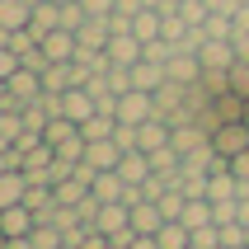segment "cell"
Instances as JSON below:
<instances>
[{
    "label": "cell",
    "instance_id": "cell-1",
    "mask_svg": "<svg viewBox=\"0 0 249 249\" xmlns=\"http://www.w3.org/2000/svg\"><path fill=\"white\" fill-rule=\"evenodd\" d=\"M197 61H202V75H207V80H216V75H226V71L240 61V52H235V42H231V38H202Z\"/></svg>",
    "mask_w": 249,
    "mask_h": 249
},
{
    "label": "cell",
    "instance_id": "cell-2",
    "mask_svg": "<svg viewBox=\"0 0 249 249\" xmlns=\"http://www.w3.org/2000/svg\"><path fill=\"white\" fill-rule=\"evenodd\" d=\"M113 118L127 127H141L146 118H155V99L146 94V89H127V94H118V104H113Z\"/></svg>",
    "mask_w": 249,
    "mask_h": 249
},
{
    "label": "cell",
    "instance_id": "cell-3",
    "mask_svg": "<svg viewBox=\"0 0 249 249\" xmlns=\"http://www.w3.org/2000/svg\"><path fill=\"white\" fill-rule=\"evenodd\" d=\"M212 146H216V155H240V151H249V123L245 118H235V123H216L212 127Z\"/></svg>",
    "mask_w": 249,
    "mask_h": 249
},
{
    "label": "cell",
    "instance_id": "cell-4",
    "mask_svg": "<svg viewBox=\"0 0 249 249\" xmlns=\"http://www.w3.org/2000/svg\"><path fill=\"white\" fill-rule=\"evenodd\" d=\"M99 113V99L85 89V85H71L66 94H61V118H71V123H89Z\"/></svg>",
    "mask_w": 249,
    "mask_h": 249
},
{
    "label": "cell",
    "instance_id": "cell-5",
    "mask_svg": "<svg viewBox=\"0 0 249 249\" xmlns=\"http://www.w3.org/2000/svg\"><path fill=\"white\" fill-rule=\"evenodd\" d=\"M104 52H108V61H113V66H137L141 56H146V42H141L137 33H113Z\"/></svg>",
    "mask_w": 249,
    "mask_h": 249
},
{
    "label": "cell",
    "instance_id": "cell-6",
    "mask_svg": "<svg viewBox=\"0 0 249 249\" xmlns=\"http://www.w3.org/2000/svg\"><path fill=\"white\" fill-rule=\"evenodd\" d=\"M169 137H174V127L165 123V118H146V123L137 127V151H160V146H169Z\"/></svg>",
    "mask_w": 249,
    "mask_h": 249
},
{
    "label": "cell",
    "instance_id": "cell-7",
    "mask_svg": "<svg viewBox=\"0 0 249 249\" xmlns=\"http://www.w3.org/2000/svg\"><path fill=\"white\" fill-rule=\"evenodd\" d=\"M118 174H123V183H132V188H141V183L151 179V155L146 151H123V160H118Z\"/></svg>",
    "mask_w": 249,
    "mask_h": 249
},
{
    "label": "cell",
    "instance_id": "cell-8",
    "mask_svg": "<svg viewBox=\"0 0 249 249\" xmlns=\"http://www.w3.org/2000/svg\"><path fill=\"white\" fill-rule=\"evenodd\" d=\"M118 160H123V146H118V141H89V146H85V165H89V169H94V174H99V169H118Z\"/></svg>",
    "mask_w": 249,
    "mask_h": 249
},
{
    "label": "cell",
    "instance_id": "cell-9",
    "mask_svg": "<svg viewBox=\"0 0 249 249\" xmlns=\"http://www.w3.org/2000/svg\"><path fill=\"white\" fill-rule=\"evenodd\" d=\"M52 28H61V5H56V0H42V5H33V19H28V33H33V38H47V33H52Z\"/></svg>",
    "mask_w": 249,
    "mask_h": 249
},
{
    "label": "cell",
    "instance_id": "cell-10",
    "mask_svg": "<svg viewBox=\"0 0 249 249\" xmlns=\"http://www.w3.org/2000/svg\"><path fill=\"white\" fill-rule=\"evenodd\" d=\"M89 193H94L99 202H123V197H127V183H123L118 169H99L94 183H89Z\"/></svg>",
    "mask_w": 249,
    "mask_h": 249
},
{
    "label": "cell",
    "instance_id": "cell-11",
    "mask_svg": "<svg viewBox=\"0 0 249 249\" xmlns=\"http://www.w3.org/2000/svg\"><path fill=\"white\" fill-rule=\"evenodd\" d=\"M38 47H42V56H47V61H71L80 42H75V33H66V28H52V33H47Z\"/></svg>",
    "mask_w": 249,
    "mask_h": 249
},
{
    "label": "cell",
    "instance_id": "cell-12",
    "mask_svg": "<svg viewBox=\"0 0 249 249\" xmlns=\"http://www.w3.org/2000/svg\"><path fill=\"white\" fill-rule=\"evenodd\" d=\"M33 226H38V216H33L24 202H19V207H0V231H5L10 240H14V235H28Z\"/></svg>",
    "mask_w": 249,
    "mask_h": 249
},
{
    "label": "cell",
    "instance_id": "cell-13",
    "mask_svg": "<svg viewBox=\"0 0 249 249\" xmlns=\"http://www.w3.org/2000/svg\"><path fill=\"white\" fill-rule=\"evenodd\" d=\"M160 85H165V66H160V61H146V56H141L137 66H132V89H146V94H155Z\"/></svg>",
    "mask_w": 249,
    "mask_h": 249
},
{
    "label": "cell",
    "instance_id": "cell-14",
    "mask_svg": "<svg viewBox=\"0 0 249 249\" xmlns=\"http://www.w3.org/2000/svg\"><path fill=\"white\" fill-rule=\"evenodd\" d=\"M28 193V174L24 169H10V174H0V207H19Z\"/></svg>",
    "mask_w": 249,
    "mask_h": 249
},
{
    "label": "cell",
    "instance_id": "cell-15",
    "mask_svg": "<svg viewBox=\"0 0 249 249\" xmlns=\"http://www.w3.org/2000/svg\"><path fill=\"white\" fill-rule=\"evenodd\" d=\"M160 226H165V212L155 207V202H137V207H132V231H137V235H155Z\"/></svg>",
    "mask_w": 249,
    "mask_h": 249
},
{
    "label": "cell",
    "instance_id": "cell-16",
    "mask_svg": "<svg viewBox=\"0 0 249 249\" xmlns=\"http://www.w3.org/2000/svg\"><path fill=\"white\" fill-rule=\"evenodd\" d=\"M188 231H202V226H216V216H212V197H188V207H183L179 216Z\"/></svg>",
    "mask_w": 249,
    "mask_h": 249
},
{
    "label": "cell",
    "instance_id": "cell-17",
    "mask_svg": "<svg viewBox=\"0 0 249 249\" xmlns=\"http://www.w3.org/2000/svg\"><path fill=\"white\" fill-rule=\"evenodd\" d=\"M71 61H52V66L42 71V94H66L71 89Z\"/></svg>",
    "mask_w": 249,
    "mask_h": 249
},
{
    "label": "cell",
    "instance_id": "cell-18",
    "mask_svg": "<svg viewBox=\"0 0 249 249\" xmlns=\"http://www.w3.org/2000/svg\"><path fill=\"white\" fill-rule=\"evenodd\" d=\"M28 19H33V5H24V0H0V28H28Z\"/></svg>",
    "mask_w": 249,
    "mask_h": 249
},
{
    "label": "cell",
    "instance_id": "cell-19",
    "mask_svg": "<svg viewBox=\"0 0 249 249\" xmlns=\"http://www.w3.org/2000/svg\"><path fill=\"white\" fill-rule=\"evenodd\" d=\"M132 33H137L141 42H155L160 33H165V14L160 10H141L137 19H132Z\"/></svg>",
    "mask_w": 249,
    "mask_h": 249
},
{
    "label": "cell",
    "instance_id": "cell-20",
    "mask_svg": "<svg viewBox=\"0 0 249 249\" xmlns=\"http://www.w3.org/2000/svg\"><path fill=\"white\" fill-rule=\"evenodd\" d=\"M155 240H160V249H188L193 245V231L183 221H165L160 231H155Z\"/></svg>",
    "mask_w": 249,
    "mask_h": 249
},
{
    "label": "cell",
    "instance_id": "cell-21",
    "mask_svg": "<svg viewBox=\"0 0 249 249\" xmlns=\"http://www.w3.org/2000/svg\"><path fill=\"white\" fill-rule=\"evenodd\" d=\"M113 132H118V118H113V113H94L89 123H80V137L85 141H108Z\"/></svg>",
    "mask_w": 249,
    "mask_h": 249
},
{
    "label": "cell",
    "instance_id": "cell-22",
    "mask_svg": "<svg viewBox=\"0 0 249 249\" xmlns=\"http://www.w3.org/2000/svg\"><path fill=\"white\" fill-rule=\"evenodd\" d=\"M52 197H56V207H80L85 197H89V183L66 179V183H56V188H52Z\"/></svg>",
    "mask_w": 249,
    "mask_h": 249
},
{
    "label": "cell",
    "instance_id": "cell-23",
    "mask_svg": "<svg viewBox=\"0 0 249 249\" xmlns=\"http://www.w3.org/2000/svg\"><path fill=\"white\" fill-rule=\"evenodd\" d=\"M75 132H80V123H71V118H52V123L42 127V141H47V146H61V141H71Z\"/></svg>",
    "mask_w": 249,
    "mask_h": 249
},
{
    "label": "cell",
    "instance_id": "cell-24",
    "mask_svg": "<svg viewBox=\"0 0 249 249\" xmlns=\"http://www.w3.org/2000/svg\"><path fill=\"white\" fill-rule=\"evenodd\" d=\"M155 207L165 212V221H179V216H183V207H188V193H183L179 183H174V188H169V193L160 197V202H155Z\"/></svg>",
    "mask_w": 249,
    "mask_h": 249
},
{
    "label": "cell",
    "instance_id": "cell-25",
    "mask_svg": "<svg viewBox=\"0 0 249 249\" xmlns=\"http://www.w3.org/2000/svg\"><path fill=\"white\" fill-rule=\"evenodd\" d=\"M202 38H235V19L231 14H207L202 19Z\"/></svg>",
    "mask_w": 249,
    "mask_h": 249
},
{
    "label": "cell",
    "instance_id": "cell-26",
    "mask_svg": "<svg viewBox=\"0 0 249 249\" xmlns=\"http://www.w3.org/2000/svg\"><path fill=\"white\" fill-rule=\"evenodd\" d=\"M89 19V10H85L80 0H71V5H61V28L66 33H80V24Z\"/></svg>",
    "mask_w": 249,
    "mask_h": 249
},
{
    "label": "cell",
    "instance_id": "cell-27",
    "mask_svg": "<svg viewBox=\"0 0 249 249\" xmlns=\"http://www.w3.org/2000/svg\"><path fill=\"white\" fill-rule=\"evenodd\" d=\"M179 14H183V24H188V28H202V19H207V5H202V0H183V5H179Z\"/></svg>",
    "mask_w": 249,
    "mask_h": 249
},
{
    "label": "cell",
    "instance_id": "cell-28",
    "mask_svg": "<svg viewBox=\"0 0 249 249\" xmlns=\"http://www.w3.org/2000/svg\"><path fill=\"white\" fill-rule=\"evenodd\" d=\"M113 141L123 146V151H137V127H127V123H118V132H113Z\"/></svg>",
    "mask_w": 249,
    "mask_h": 249
},
{
    "label": "cell",
    "instance_id": "cell-29",
    "mask_svg": "<svg viewBox=\"0 0 249 249\" xmlns=\"http://www.w3.org/2000/svg\"><path fill=\"white\" fill-rule=\"evenodd\" d=\"M14 71H19V56H14L10 47H0V80H10Z\"/></svg>",
    "mask_w": 249,
    "mask_h": 249
},
{
    "label": "cell",
    "instance_id": "cell-30",
    "mask_svg": "<svg viewBox=\"0 0 249 249\" xmlns=\"http://www.w3.org/2000/svg\"><path fill=\"white\" fill-rule=\"evenodd\" d=\"M80 249H108V235H99L94 226L85 231V240H80Z\"/></svg>",
    "mask_w": 249,
    "mask_h": 249
},
{
    "label": "cell",
    "instance_id": "cell-31",
    "mask_svg": "<svg viewBox=\"0 0 249 249\" xmlns=\"http://www.w3.org/2000/svg\"><path fill=\"white\" fill-rule=\"evenodd\" d=\"M231 19H235V38H240V33H249V5H235Z\"/></svg>",
    "mask_w": 249,
    "mask_h": 249
},
{
    "label": "cell",
    "instance_id": "cell-32",
    "mask_svg": "<svg viewBox=\"0 0 249 249\" xmlns=\"http://www.w3.org/2000/svg\"><path fill=\"white\" fill-rule=\"evenodd\" d=\"M202 5H207L212 14H235V5H240V0H202Z\"/></svg>",
    "mask_w": 249,
    "mask_h": 249
},
{
    "label": "cell",
    "instance_id": "cell-33",
    "mask_svg": "<svg viewBox=\"0 0 249 249\" xmlns=\"http://www.w3.org/2000/svg\"><path fill=\"white\" fill-rule=\"evenodd\" d=\"M85 10L89 14H113V5H118V0H80Z\"/></svg>",
    "mask_w": 249,
    "mask_h": 249
},
{
    "label": "cell",
    "instance_id": "cell-34",
    "mask_svg": "<svg viewBox=\"0 0 249 249\" xmlns=\"http://www.w3.org/2000/svg\"><path fill=\"white\" fill-rule=\"evenodd\" d=\"M127 249H160V240H155V235H132Z\"/></svg>",
    "mask_w": 249,
    "mask_h": 249
},
{
    "label": "cell",
    "instance_id": "cell-35",
    "mask_svg": "<svg viewBox=\"0 0 249 249\" xmlns=\"http://www.w3.org/2000/svg\"><path fill=\"white\" fill-rule=\"evenodd\" d=\"M10 249H38V245H33V235H14V240H10Z\"/></svg>",
    "mask_w": 249,
    "mask_h": 249
},
{
    "label": "cell",
    "instance_id": "cell-36",
    "mask_svg": "<svg viewBox=\"0 0 249 249\" xmlns=\"http://www.w3.org/2000/svg\"><path fill=\"white\" fill-rule=\"evenodd\" d=\"M141 5H146V10H160V5H165V0H141Z\"/></svg>",
    "mask_w": 249,
    "mask_h": 249
},
{
    "label": "cell",
    "instance_id": "cell-37",
    "mask_svg": "<svg viewBox=\"0 0 249 249\" xmlns=\"http://www.w3.org/2000/svg\"><path fill=\"white\" fill-rule=\"evenodd\" d=\"M0 151H10V137H5V132H0Z\"/></svg>",
    "mask_w": 249,
    "mask_h": 249
},
{
    "label": "cell",
    "instance_id": "cell-38",
    "mask_svg": "<svg viewBox=\"0 0 249 249\" xmlns=\"http://www.w3.org/2000/svg\"><path fill=\"white\" fill-rule=\"evenodd\" d=\"M24 5H42V0H24Z\"/></svg>",
    "mask_w": 249,
    "mask_h": 249
},
{
    "label": "cell",
    "instance_id": "cell-39",
    "mask_svg": "<svg viewBox=\"0 0 249 249\" xmlns=\"http://www.w3.org/2000/svg\"><path fill=\"white\" fill-rule=\"evenodd\" d=\"M56 5H71V0H56Z\"/></svg>",
    "mask_w": 249,
    "mask_h": 249
},
{
    "label": "cell",
    "instance_id": "cell-40",
    "mask_svg": "<svg viewBox=\"0 0 249 249\" xmlns=\"http://www.w3.org/2000/svg\"><path fill=\"white\" fill-rule=\"evenodd\" d=\"M56 249H71V245H56Z\"/></svg>",
    "mask_w": 249,
    "mask_h": 249
},
{
    "label": "cell",
    "instance_id": "cell-41",
    "mask_svg": "<svg viewBox=\"0 0 249 249\" xmlns=\"http://www.w3.org/2000/svg\"><path fill=\"white\" fill-rule=\"evenodd\" d=\"M240 5H249V0H240Z\"/></svg>",
    "mask_w": 249,
    "mask_h": 249
},
{
    "label": "cell",
    "instance_id": "cell-42",
    "mask_svg": "<svg viewBox=\"0 0 249 249\" xmlns=\"http://www.w3.org/2000/svg\"><path fill=\"white\" fill-rule=\"evenodd\" d=\"M188 249H197V245H188Z\"/></svg>",
    "mask_w": 249,
    "mask_h": 249
}]
</instances>
